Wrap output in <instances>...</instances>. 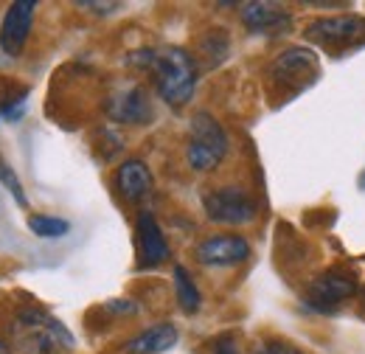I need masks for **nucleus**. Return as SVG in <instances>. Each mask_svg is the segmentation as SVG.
Instances as JSON below:
<instances>
[{
	"label": "nucleus",
	"instance_id": "nucleus-22",
	"mask_svg": "<svg viewBox=\"0 0 365 354\" xmlns=\"http://www.w3.org/2000/svg\"><path fill=\"white\" fill-rule=\"evenodd\" d=\"M79 9L98 11V14L104 17V14H113V11H118V9H121V3H91V0H82V3H79Z\"/></svg>",
	"mask_w": 365,
	"mask_h": 354
},
{
	"label": "nucleus",
	"instance_id": "nucleus-24",
	"mask_svg": "<svg viewBox=\"0 0 365 354\" xmlns=\"http://www.w3.org/2000/svg\"><path fill=\"white\" fill-rule=\"evenodd\" d=\"M0 354H11V349H9V346H6L3 340H0Z\"/></svg>",
	"mask_w": 365,
	"mask_h": 354
},
{
	"label": "nucleus",
	"instance_id": "nucleus-2",
	"mask_svg": "<svg viewBox=\"0 0 365 354\" xmlns=\"http://www.w3.org/2000/svg\"><path fill=\"white\" fill-rule=\"evenodd\" d=\"M228 149V133L222 130V124L211 113H197L191 118L188 143H185V161H188V166L194 172H214L225 161Z\"/></svg>",
	"mask_w": 365,
	"mask_h": 354
},
{
	"label": "nucleus",
	"instance_id": "nucleus-8",
	"mask_svg": "<svg viewBox=\"0 0 365 354\" xmlns=\"http://www.w3.org/2000/svg\"><path fill=\"white\" fill-rule=\"evenodd\" d=\"M239 17L245 23L247 31L253 34H264V37H278L289 29L292 23V11L278 6V3H267V0H256V3H242L239 6Z\"/></svg>",
	"mask_w": 365,
	"mask_h": 354
},
{
	"label": "nucleus",
	"instance_id": "nucleus-17",
	"mask_svg": "<svg viewBox=\"0 0 365 354\" xmlns=\"http://www.w3.org/2000/svg\"><path fill=\"white\" fill-rule=\"evenodd\" d=\"M0 183L9 188V194L14 197V203L20 206V208H26L29 206V200H26V188H23V183H20V177L14 175V169L0 158Z\"/></svg>",
	"mask_w": 365,
	"mask_h": 354
},
{
	"label": "nucleus",
	"instance_id": "nucleus-12",
	"mask_svg": "<svg viewBox=\"0 0 365 354\" xmlns=\"http://www.w3.org/2000/svg\"><path fill=\"white\" fill-rule=\"evenodd\" d=\"M115 188H118V194L124 200L140 203L152 191V172H149V166L143 161H138V158L124 161L118 166V172H115Z\"/></svg>",
	"mask_w": 365,
	"mask_h": 354
},
{
	"label": "nucleus",
	"instance_id": "nucleus-18",
	"mask_svg": "<svg viewBox=\"0 0 365 354\" xmlns=\"http://www.w3.org/2000/svg\"><path fill=\"white\" fill-rule=\"evenodd\" d=\"M26 101H29V88H23L17 96H6L0 101V118L6 121H17L26 113Z\"/></svg>",
	"mask_w": 365,
	"mask_h": 354
},
{
	"label": "nucleus",
	"instance_id": "nucleus-1",
	"mask_svg": "<svg viewBox=\"0 0 365 354\" xmlns=\"http://www.w3.org/2000/svg\"><path fill=\"white\" fill-rule=\"evenodd\" d=\"M149 71L155 76V88L166 104L182 107L191 101L197 88V62L185 48H178V45L152 48Z\"/></svg>",
	"mask_w": 365,
	"mask_h": 354
},
{
	"label": "nucleus",
	"instance_id": "nucleus-19",
	"mask_svg": "<svg viewBox=\"0 0 365 354\" xmlns=\"http://www.w3.org/2000/svg\"><path fill=\"white\" fill-rule=\"evenodd\" d=\"M225 40H228L225 31H214V34H205V37H202V43L200 45H202V54L208 56V65H220V62L228 56V54L217 51V43H225Z\"/></svg>",
	"mask_w": 365,
	"mask_h": 354
},
{
	"label": "nucleus",
	"instance_id": "nucleus-14",
	"mask_svg": "<svg viewBox=\"0 0 365 354\" xmlns=\"http://www.w3.org/2000/svg\"><path fill=\"white\" fill-rule=\"evenodd\" d=\"M307 71H315V54L309 48H287L284 54L275 56V62L270 65V76L273 82H289L292 76L298 74H307Z\"/></svg>",
	"mask_w": 365,
	"mask_h": 354
},
{
	"label": "nucleus",
	"instance_id": "nucleus-20",
	"mask_svg": "<svg viewBox=\"0 0 365 354\" xmlns=\"http://www.w3.org/2000/svg\"><path fill=\"white\" fill-rule=\"evenodd\" d=\"M256 354H304V352L295 349V346H289V343H284V340H267V343L259 346Z\"/></svg>",
	"mask_w": 365,
	"mask_h": 354
},
{
	"label": "nucleus",
	"instance_id": "nucleus-7",
	"mask_svg": "<svg viewBox=\"0 0 365 354\" xmlns=\"http://www.w3.org/2000/svg\"><path fill=\"white\" fill-rule=\"evenodd\" d=\"M197 262L205 267H236L250 256V245L239 233H214L197 245Z\"/></svg>",
	"mask_w": 365,
	"mask_h": 354
},
{
	"label": "nucleus",
	"instance_id": "nucleus-16",
	"mask_svg": "<svg viewBox=\"0 0 365 354\" xmlns=\"http://www.w3.org/2000/svg\"><path fill=\"white\" fill-rule=\"evenodd\" d=\"M29 231L37 233L40 239H59L71 231V222L62 217H51V214H31L29 217Z\"/></svg>",
	"mask_w": 365,
	"mask_h": 354
},
{
	"label": "nucleus",
	"instance_id": "nucleus-5",
	"mask_svg": "<svg viewBox=\"0 0 365 354\" xmlns=\"http://www.w3.org/2000/svg\"><path fill=\"white\" fill-rule=\"evenodd\" d=\"M307 37L312 43L326 48L334 45H351L354 40H365V17L360 14H337V17H320L307 26Z\"/></svg>",
	"mask_w": 365,
	"mask_h": 354
},
{
	"label": "nucleus",
	"instance_id": "nucleus-9",
	"mask_svg": "<svg viewBox=\"0 0 365 354\" xmlns=\"http://www.w3.org/2000/svg\"><path fill=\"white\" fill-rule=\"evenodd\" d=\"M107 116L115 124H149L155 118L152 101L146 96V90L133 85V88L115 90L107 101Z\"/></svg>",
	"mask_w": 365,
	"mask_h": 354
},
{
	"label": "nucleus",
	"instance_id": "nucleus-3",
	"mask_svg": "<svg viewBox=\"0 0 365 354\" xmlns=\"http://www.w3.org/2000/svg\"><path fill=\"white\" fill-rule=\"evenodd\" d=\"M205 217L217 225H247L256 220V203L245 188L222 186L202 197Z\"/></svg>",
	"mask_w": 365,
	"mask_h": 354
},
{
	"label": "nucleus",
	"instance_id": "nucleus-25",
	"mask_svg": "<svg viewBox=\"0 0 365 354\" xmlns=\"http://www.w3.org/2000/svg\"><path fill=\"white\" fill-rule=\"evenodd\" d=\"M363 188H365V177H363Z\"/></svg>",
	"mask_w": 365,
	"mask_h": 354
},
{
	"label": "nucleus",
	"instance_id": "nucleus-13",
	"mask_svg": "<svg viewBox=\"0 0 365 354\" xmlns=\"http://www.w3.org/2000/svg\"><path fill=\"white\" fill-rule=\"evenodd\" d=\"M180 335H178V326L175 323H158V326H149L146 332H140L138 338H133L124 352L127 354H163L172 352L178 346Z\"/></svg>",
	"mask_w": 365,
	"mask_h": 354
},
{
	"label": "nucleus",
	"instance_id": "nucleus-4",
	"mask_svg": "<svg viewBox=\"0 0 365 354\" xmlns=\"http://www.w3.org/2000/svg\"><path fill=\"white\" fill-rule=\"evenodd\" d=\"M20 332L29 338L26 346L34 354H56L59 346H65V349L73 346V335L56 318H51V315H46V312L40 310L23 312Z\"/></svg>",
	"mask_w": 365,
	"mask_h": 354
},
{
	"label": "nucleus",
	"instance_id": "nucleus-10",
	"mask_svg": "<svg viewBox=\"0 0 365 354\" xmlns=\"http://www.w3.org/2000/svg\"><path fill=\"white\" fill-rule=\"evenodd\" d=\"M135 239H138V265L140 267H158L169 259V242L160 231L158 220L149 211H140L135 222Z\"/></svg>",
	"mask_w": 365,
	"mask_h": 354
},
{
	"label": "nucleus",
	"instance_id": "nucleus-15",
	"mask_svg": "<svg viewBox=\"0 0 365 354\" xmlns=\"http://www.w3.org/2000/svg\"><path fill=\"white\" fill-rule=\"evenodd\" d=\"M172 275H175V293H178V304H180V310L185 312V315L200 312V307H202V295H200L194 278L188 275V270H185L182 265H175Z\"/></svg>",
	"mask_w": 365,
	"mask_h": 354
},
{
	"label": "nucleus",
	"instance_id": "nucleus-23",
	"mask_svg": "<svg viewBox=\"0 0 365 354\" xmlns=\"http://www.w3.org/2000/svg\"><path fill=\"white\" fill-rule=\"evenodd\" d=\"M107 307H110L113 312H127V315H135L138 312V307L133 304V301H110Z\"/></svg>",
	"mask_w": 365,
	"mask_h": 354
},
{
	"label": "nucleus",
	"instance_id": "nucleus-6",
	"mask_svg": "<svg viewBox=\"0 0 365 354\" xmlns=\"http://www.w3.org/2000/svg\"><path fill=\"white\" fill-rule=\"evenodd\" d=\"M34 11L37 3L34 0H17L6 9L3 23H0V48L9 56H20L23 48L29 43L31 26H34Z\"/></svg>",
	"mask_w": 365,
	"mask_h": 354
},
{
	"label": "nucleus",
	"instance_id": "nucleus-11",
	"mask_svg": "<svg viewBox=\"0 0 365 354\" xmlns=\"http://www.w3.org/2000/svg\"><path fill=\"white\" fill-rule=\"evenodd\" d=\"M357 293V278L346 270H329L318 275L309 287V304L318 310H329Z\"/></svg>",
	"mask_w": 365,
	"mask_h": 354
},
{
	"label": "nucleus",
	"instance_id": "nucleus-21",
	"mask_svg": "<svg viewBox=\"0 0 365 354\" xmlns=\"http://www.w3.org/2000/svg\"><path fill=\"white\" fill-rule=\"evenodd\" d=\"M214 354H239V346H236V338L233 335H222L214 340Z\"/></svg>",
	"mask_w": 365,
	"mask_h": 354
}]
</instances>
